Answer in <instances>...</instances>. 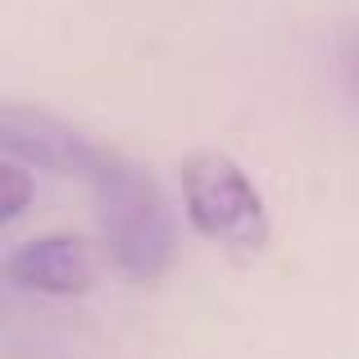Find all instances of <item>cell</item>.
I'll return each mask as SVG.
<instances>
[{
    "instance_id": "cell-3",
    "label": "cell",
    "mask_w": 359,
    "mask_h": 359,
    "mask_svg": "<svg viewBox=\"0 0 359 359\" xmlns=\"http://www.w3.org/2000/svg\"><path fill=\"white\" fill-rule=\"evenodd\" d=\"M96 250L82 237H41L18 245L0 273L5 282L41 291V296H82L96 282Z\"/></svg>"
},
{
    "instance_id": "cell-2",
    "label": "cell",
    "mask_w": 359,
    "mask_h": 359,
    "mask_svg": "<svg viewBox=\"0 0 359 359\" xmlns=\"http://www.w3.org/2000/svg\"><path fill=\"white\" fill-rule=\"evenodd\" d=\"M182 201L187 219L201 237L228 250H264L269 241V205L255 191L250 173L237 159L205 150L182 164Z\"/></svg>"
},
{
    "instance_id": "cell-4",
    "label": "cell",
    "mask_w": 359,
    "mask_h": 359,
    "mask_svg": "<svg viewBox=\"0 0 359 359\" xmlns=\"http://www.w3.org/2000/svg\"><path fill=\"white\" fill-rule=\"evenodd\" d=\"M5 201H0V219H18L23 214V205H27V196H32V182H27V164L23 159H9L5 155Z\"/></svg>"
},
{
    "instance_id": "cell-1",
    "label": "cell",
    "mask_w": 359,
    "mask_h": 359,
    "mask_svg": "<svg viewBox=\"0 0 359 359\" xmlns=\"http://www.w3.org/2000/svg\"><path fill=\"white\" fill-rule=\"evenodd\" d=\"M78 177L96 196L100 228H105V255L118 264V273H128L137 282L159 278L168 269V255H173V232H168V214L150 173L118 150L96 146V155L87 159V168Z\"/></svg>"
}]
</instances>
